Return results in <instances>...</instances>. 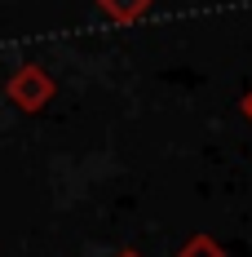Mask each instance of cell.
I'll use <instances>...</instances> for the list:
<instances>
[{"label": "cell", "instance_id": "3957f363", "mask_svg": "<svg viewBox=\"0 0 252 257\" xmlns=\"http://www.w3.org/2000/svg\"><path fill=\"white\" fill-rule=\"evenodd\" d=\"M177 257H226V248H221L212 235H203V231H199V235H190V239L177 248Z\"/></svg>", "mask_w": 252, "mask_h": 257}, {"label": "cell", "instance_id": "5b68a950", "mask_svg": "<svg viewBox=\"0 0 252 257\" xmlns=\"http://www.w3.org/2000/svg\"><path fill=\"white\" fill-rule=\"evenodd\" d=\"M115 257H142V253H137V248H120Z\"/></svg>", "mask_w": 252, "mask_h": 257}, {"label": "cell", "instance_id": "6da1fadb", "mask_svg": "<svg viewBox=\"0 0 252 257\" xmlns=\"http://www.w3.org/2000/svg\"><path fill=\"white\" fill-rule=\"evenodd\" d=\"M53 93H58V80H53L40 62H23L14 76L5 80V98L18 106V111H27V115L45 111V106L53 102Z\"/></svg>", "mask_w": 252, "mask_h": 257}, {"label": "cell", "instance_id": "277c9868", "mask_svg": "<svg viewBox=\"0 0 252 257\" xmlns=\"http://www.w3.org/2000/svg\"><path fill=\"white\" fill-rule=\"evenodd\" d=\"M243 115H248V124H252V89L243 93Z\"/></svg>", "mask_w": 252, "mask_h": 257}, {"label": "cell", "instance_id": "7a4b0ae2", "mask_svg": "<svg viewBox=\"0 0 252 257\" xmlns=\"http://www.w3.org/2000/svg\"><path fill=\"white\" fill-rule=\"evenodd\" d=\"M93 5H98L115 27H133V23H142V18L151 14L155 0H93Z\"/></svg>", "mask_w": 252, "mask_h": 257}]
</instances>
